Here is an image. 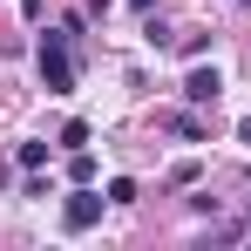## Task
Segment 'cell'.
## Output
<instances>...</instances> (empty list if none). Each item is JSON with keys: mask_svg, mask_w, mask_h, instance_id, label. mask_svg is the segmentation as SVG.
Masks as SVG:
<instances>
[{"mask_svg": "<svg viewBox=\"0 0 251 251\" xmlns=\"http://www.w3.org/2000/svg\"><path fill=\"white\" fill-rule=\"evenodd\" d=\"M41 82H48V95H75V54H68V34H41Z\"/></svg>", "mask_w": 251, "mask_h": 251, "instance_id": "obj_1", "label": "cell"}, {"mask_svg": "<svg viewBox=\"0 0 251 251\" xmlns=\"http://www.w3.org/2000/svg\"><path fill=\"white\" fill-rule=\"evenodd\" d=\"M102 204H109V197H95V190L82 183V190L61 204V231H95V224H102Z\"/></svg>", "mask_w": 251, "mask_h": 251, "instance_id": "obj_2", "label": "cell"}, {"mask_svg": "<svg viewBox=\"0 0 251 251\" xmlns=\"http://www.w3.org/2000/svg\"><path fill=\"white\" fill-rule=\"evenodd\" d=\"M217 68H190V75H183V102H197V109H210V102H217Z\"/></svg>", "mask_w": 251, "mask_h": 251, "instance_id": "obj_3", "label": "cell"}, {"mask_svg": "<svg viewBox=\"0 0 251 251\" xmlns=\"http://www.w3.org/2000/svg\"><path fill=\"white\" fill-rule=\"evenodd\" d=\"M170 129H176V136H183V143H197V136H204V123H197V116H190V109H183V116H170Z\"/></svg>", "mask_w": 251, "mask_h": 251, "instance_id": "obj_4", "label": "cell"}, {"mask_svg": "<svg viewBox=\"0 0 251 251\" xmlns=\"http://www.w3.org/2000/svg\"><path fill=\"white\" fill-rule=\"evenodd\" d=\"M14 156H21V170H41V163H48V143H21Z\"/></svg>", "mask_w": 251, "mask_h": 251, "instance_id": "obj_5", "label": "cell"}, {"mask_svg": "<svg viewBox=\"0 0 251 251\" xmlns=\"http://www.w3.org/2000/svg\"><path fill=\"white\" fill-rule=\"evenodd\" d=\"M68 176H75V183H88V176H95V156H88V150H75V156H68Z\"/></svg>", "mask_w": 251, "mask_h": 251, "instance_id": "obj_6", "label": "cell"}, {"mask_svg": "<svg viewBox=\"0 0 251 251\" xmlns=\"http://www.w3.org/2000/svg\"><path fill=\"white\" fill-rule=\"evenodd\" d=\"M245 7H251V0H245Z\"/></svg>", "mask_w": 251, "mask_h": 251, "instance_id": "obj_7", "label": "cell"}]
</instances>
